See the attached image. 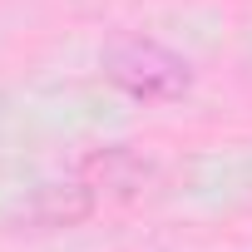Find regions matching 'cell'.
Instances as JSON below:
<instances>
[{
	"label": "cell",
	"mask_w": 252,
	"mask_h": 252,
	"mask_svg": "<svg viewBox=\"0 0 252 252\" xmlns=\"http://www.w3.org/2000/svg\"><path fill=\"white\" fill-rule=\"evenodd\" d=\"M99 69L119 94H129L139 104H173V99H183L193 89V64L178 50H168V45H158L149 35L109 40L104 55H99Z\"/></svg>",
	"instance_id": "cell-1"
},
{
	"label": "cell",
	"mask_w": 252,
	"mask_h": 252,
	"mask_svg": "<svg viewBox=\"0 0 252 252\" xmlns=\"http://www.w3.org/2000/svg\"><path fill=\"white\" fill-rule=\"evenodd\" d=\"M149 178V163L134 154V149H124V144H109V149H94L84 163H79V183L99 193H114V198H129L139 193Z\"/></svg>",
	"instance_id": "cell-2"
},
{
	"label": "cell",
	"mask_w": 252,
	"mask_h": 252,
	"mask_svg": "<svg viewBox=\"0 0 252 252\" xmlns=\"http://www.w3.org/2000/svg\"><path fill=\"white\" fill-rule=\"evenodd\" d=\"M94 188H84V183H50V188H40V198L30 203V222H40V227H74L79 218H89L94 213Z\"/></svg>",
	"instance_id": "cell-3"
}]
</instances>
